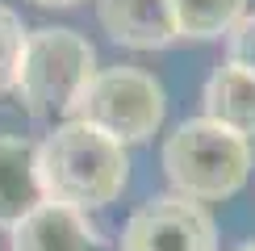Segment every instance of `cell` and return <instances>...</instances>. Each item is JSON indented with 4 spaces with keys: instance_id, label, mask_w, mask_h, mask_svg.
Returning <instances> with one entry per match:
<instances>
[{
    "instance_id": "6da1fadb",
    "label": "cell",
    "mask_w": 255,
    "mask_h": 251,
    "mask_svg": "<svg viewBox=\"0 0 255 251\" xmlns=\"http://www.w3.org/2000/svg\"><path fill=\"white\" fill-rule=\"evenodd\" d=\"M38 180L46 201L88 214L122 197L130 180V155L105 130L67 118L38 142Z\"/></svg>"
},
{
    "instance_id": "7a4b0ae2",
    "label": "cell",
    "mask_w": 255,
    "mask_h": 251,
    "mask_svg": "<svg viewBox=\"0 0 255 251\" xmlns=\"http://www.w3.org/2000/svg\"><path fill=\"white\" fill-rule=\"evenodd\" d=\"M92 76H97V50L84 34L67 25L25 29L13 92L34 118H67Z\"/></svg>"
},
{
    "instance_id": "3957f363",
    "label": "cell",
    "mask_w": 255,
    "mask_h": 251,
    "mask_svg": "<svg viewBox=\"0 0 255 251\" xmlns=\"http://www.w3.org/2000/svg\"><path fill=\"white\" fill-rule=\"evenodd\" d=\"M163 172L172 180L176 197L226 201L251 176V142L209 118H193L167 134Z\"/></svg>"
},
{
    "instance_id": "277c9868",
    "label": "cell",
    "mask_w": 255,
    "mask_h": 251,
    "mask_svg": "<svg viewBox=\"0 0 255 251\" xmlns=\"http://www.w3.org/2000/svg\"><path fill=\"white\" fill-rule=\"evenodd\" d=\"M67 118L97 126L122 146L146 142L167 118V97H163V84L142 67H126V63L122 67H97V76L88 80L84 97L76 101Z\"/></svg>"
},
{
    "instance_id": "5b68a950",
    "label": "cell",
    "mask_w": 255,
    "mask_h": 251,
    "mask_svg": "<svg viewBox=\"0 0 255 251\" xmlns=\"http://www.w3.org/2000/svg\"><path fill=\"white\" fill-rule=\"evenodd\" d=\"M122 251H218V226L201 201L155 197L130 214Z\"/></svg>"
},
{
    "instance_id": "8992f818",
    "label": "cell",
    "mask_w": 255,
    "mask_h": 251,
    "mask_svg": "<svg viewBox=\"0 0 255 251\" xmlns=\"http://www.w3.org/2000/svg\"><path fill=\"white\" fill-rule=\"evenodd\" d=\"M8 247L13 251H109V239L84 209L42 201L8 230Z\"/></svg>"
},
{
    "instance_id": "52a82bcc",
    "label": "cell",
    "mask_w": 255,
    "mask_h": 251,
    "mask_svg": "<svg viewBox=\"0 0 255 251\" xmlns=\"http://www.w3.org/2000/svg\"><path fill=\"white\" fill-rule=\"evenodd\" d=\"M97 21L130 50H163L180 38L172 0H97Z\"/></svg>"
},
{
    "instance_id": "ba28073f",
    "label": "cell",
    "mask_w": 255,
    "mask_h": 251,
    "mask_svg": "<svg viewBox=\"0 0 255 251\" xmlns=\"http://www.w3.org/2000/svg\"><path fill=\"white\" fill-rule=\"evenodd\" d=\"M42 201L46 193L38 180V142L21 134H0V226L13 230Z\"/></svg>"
},
{
    "instance_id": "9c48e42d",
    "label": "cell",
    "mask_w": 255,
    "mask_h": 251,
    "mask_svg": "<svg viewBox=\"0 0 255 251\" xmlns=\"http://www.w3.org/2000/svg\"><path fill=\"white\" fill-rule=\"evenodd\" d=\"M201 105H205V118L235 130L239 138H255V76L251 71L235 67V63H222L214 67V76L205 80V92H201Z\"/></svg>"
},
{
    "instance_id": "30bf717a",
    "label": "cell",
    "mask_w": 255,
    "mask_h": 251,
    "mask_svg": "<svg viewBox=\"0 0 255 251\" xmlns=\"http://www.w3.org/2000/svg\"><path fill=\"white\" fill-rule=\"evenodd\" d=\"M172 8L180 38H197V42L226 38L247 17V0H172Z\"/></svg>"
},
{
    "instance_id": "8fae6325",
    "label": "cell",
    "mask_w": 255,
    "mask_h": 251,
    "mask_svg": "<svg viewBox=\"0 0 255 251\" xmlns=\"http://www.w3.org/2000/svg\"><path fill=\"white\" fill-rule=\"evenodd\" d=\"M21 42H25V25L8 4H0V101L13 92L17 76V59H21Z\"/></svg>"
},
{
    "instance_id": "7c38bea8",
    "label": "cell",
    "mask_w": 255,
    "mask_h": 251,
    "mask_svg": "<svg viewBox=\"0 0 255 251\" xmlns=\"http://www.w3.org/2000/svg\"><path fill=\"white\" fill-rule=\"evenodd\" d=\"M226 55H230L226 63H235V67H243V71L255 76V13H247L226 34Z\"/></svg>"
},
{
    "instance_id": "4fadbf2b",
    "label": "cell",
    "mask_w": 255,
    "mask_h": 251,
    "mask_svg": "<svg viewBox=\"0 0 255 251\" xmlns=\"http://www.w3.org/2000/svg\"><path fill=\"white\" fill-rule=\"evenodd\" d=\"M29 4H38V8H71V4H80V0H29Z\"/></svg>"
},
{
    "instance_id": "5bb4252c",
    "label": "cell",
    "mask_w": 255,
    "mask_h": 251,
    "mask_svg": "<svg viewBox=\"0 0 255 251\" xmlns=\"http://www.w3.org/2000/svg\"><path fill=\"white\" fill-rule=\"evenodd\" d=\"M235 251H255V243H243V247H235Z\"/></svg>"
}]
</instances>
